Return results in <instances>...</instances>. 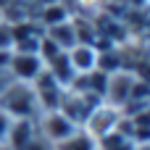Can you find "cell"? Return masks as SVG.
<instances>
[{
  "label": "cell",
  "mask_w": 150,
  "mask_h": 150,
  "mask_svg": "<svg viewBox=\"0 0 150 150\" xmlns=\"http://www.w3.org/2000/svg\"><path fill=\"white\" fill-rule=\"evenodd\" d=\"M0 108L11 119H37L40 116V105H37L32 84L16 82V79H11L0 90Z\"/></svg>",
  "instance_id": "1"
},
{
  "label": "cell",
  "mask_w": 150,
  "mask_h": 150,
  "mask_svg": "<svg viewBox=\"0 0 150 150\" xmlns=\"http://www.w3.org/2000/svg\"><path fill=\"white\" fill-rule=\"evenodd\" d=\"M98 103H100L98 95L82 92V90H74V87H66V90H63V98H61V103H58V111H61L74 127H82V124L87 121L90 111H92Z\"/></svg>",
  "instance_id": "2"
},
{
  "label": "cell",
  "mask_w": 150,
  "mask_h": 150,
  "mask_svg": "<svg viewBox=\"0 0 150 150\" xmlns=\"http://www.w3.org/2000/svg\"><path fill=\"white\" fill-rule=\"evenodd\" d=\"M121 108H116V105H111V103H105V100H100L92 111H90V116H87V121L82 124V129L98 142L100 137H105V134H111V132H116V127H119V121H121Z\"/></svg>",
  "instance_id": "3"
},
{
  "label": "cell",
  "mask_w": 150,
  "mask_h": 150,
  "mask_svg": "<svg viewBox=\"0 0 150 150\" xmlns=\"http://www.w3.org/2000/svg\"><path fill=\"white\" fill-rule=\"evenodd\" d=\"M34 127H37V134L42 140H47L50 145H58L61 140H66L69 134H74L79 127H74L61 111H42L37 119H34Z\"/></svg>",
  "instance_id": "4"
},
{
  "label": "cell",
  "mask_w": 150,
  "mask_h": 150,
  "mask_svg": "<svg viewBox=\"0 0 150 150\" xmlns=\"http://www.w3.org/2000/svg\"><path fill=\"white\" fill-rule=\"evenodd\" d=\"M134 82H137V74H134V71H127V69L108 74V76H105L103 100L111 103V105H116V108H121V105L132 98V87H134Z\"/></svg>",
  "instance_id": "5"
},
{
  "label": "cell",
  "mask_w": 150,
  "mask_h": 150,
  "mask_svg": "<svg viewBox=\"0 0 150 150\" xmlns=\"http://www.w3.org/2000/svg\"><path fill=\"white\" fill-rule=\"evenodd\" d=\"M32 90H34V98H37V105H40V113H42V111H58V103H61L66 87H61L53 79V74L47 69H42L37 74V79L32 82Z\"/></svg>",
  "instance_id": "6"
},
{
  "label": "cell",
  "mask_w": 150,
  "mask_h": 150,
  "mask_svg": "<svg viewBox=\"0 0 150 150\" xmlns=\"http://www.w3.org/2000/svg\"><path fill=\"white\" fill-rule=\"evenodd\" d=\"M42 69H45V63L40 61L37 53H16V50L11 53V61H8V76L11 79L32 84Z\"/></svg>",
  "instance_id": "7"
},
{
  "label": "cell",
  "mask_w": 150,
  "mask_h": 150,
  "mask_svg": "<svg viewBox=\"0 0 150 150\" xmlns=\"http://www.w3.org/2000/svg\"><path fill=\"white\" fill-rule=\"evenodd\" d=\"M69 61H71V69L76 74H90L98 69V47L90 45V42H76L74 47L66 50Z\"/></svg>",
  "instance_id": "8"
},
{
  "label": "cell",
  "mask_w": 150,
  "mask_h": 150,
  "mask_svg": "<svg viewBox=\"0 0 150 150\" xmlns=\"http://www.w3.org/2000/svg\"><path fill=\"white\" fill-rule=\"evenodd\" d=\"M34 134H37L34 119H13L11 121V129H8V137H5V145L11 150H21Z\"/></svg>",
  "instance_id": "9"
},
{
  "label": "cell",
  "mask_w": 150,
  "mask_h": 150,
  "mask_svg": "<svg viewBox=\"0 0 150 150\" xmlns=\"http://www.w3.org/2000/svg\"><path fill=\"white\" fill-rule=\"evenodd\" d=\"M45 34H47V37H50L61 50H69V47H74V45H76V29H74L71 16H69L66 21L55 24V26H47V29H45Z\"/></svg>",
  "instance_id": "10"
},
{
  "label": "cell",
  "mask_w": 150,
  "mask_h": 150,
  "mask_svg": "<svg viewBox=\"0 0 150 150\" xmlns=\"http://www.w3.org/2000/svg\"><path fill=\"white\" fill-rule=\"evenodd\" d=\"M45 69L53 74V79H55L61 87H69V84L74 82V76H76V71L71 69V61H69L66 50H63V53H58L50 63H45Z\"/></svg>",
  "instance_id": "11"
},
{
  "label": "cell",
  "mask_w": 150,
  "mask_h": 150,
  "mask_svg": "<svg viewBox=\"0 0 150 150\" xmlns=\"http://www.w3.org/2000/svg\"><path fill=\"white\" fill-rule=\"evenodd\" d=\"M53 150H95V140L79 127L74 134H69L66 140H61L58 145H53Z\"/></svg>",
  "instance_id": "12"
},
{
  "label": "cell",
  "mask_w": 150,
  "mask_h": 150,
  "mask_svg": "<svg viewBox=\"0 0 150 150\" xmlns=\"http://www.w3.org/2000/svg\"><path fill=\"white\" fill-rule=\"evenodd\" d=\"M134 148H137V142L121 132H111L95 142V150H134Z\"/></svg>",
  "instance_id": "13"
},
{
  "label": "cell",
  "mask_w": 150,
  "mask_h": 150,
  "mask_svg": "<svg viewBox=\"0 0 150 150\" xmlns=\"http://www.w3.org/2000/svg\"><path fill=\"white\" fill-rule=\"evenodd\" d=\"M58 53H63V50H61L47 34H42V37H40V45H37V55H40V61H42V63H50Z\"/></svg>",
  "instance_id": "14"
},
{
  "label": "cell",
  "mask_w": 150,
  "mask_h": 150,
  "mask_svg": "<svg viewBox=\"0 0 150 150\" xmlns=\"http://www.w3.org/2000/svg\"><path fill=\"white\" fill-rule=\"evenodd\" d=\"M0 50H13V26L5 18H0Z\"/></svg>",
  "instance_id": "15"
},
{
  "label": "cell",
  "mask_w": 150,
  "mask_h": 150,
  "mask_svg": "<svg viewBox=\"0 0 150 150\" xmlns=\"http://www.w3.org/2000/svg\"><path fill=\"white\" fill-rule=\"evenodd\" d=\"M21 150H53V145H50L47 140H42L40 134H34V137H32V140H29Z\"/></svg>",
  "instance_id": "16"
},
{
  "label": "cell",
  "mask_w": 150,
  "mask_h": 150,
  "mask_svg": "<svg viewBox=\"0 0 150 150\" xmlns=\"http://www.w3.org/2000/svg\"><path fill=\"white\" fill-rule=\"evenodd\" d=\"M11 121H13V119H11V116H8V113L0 108V142H5V137H8V129H11Z\"/></svg>",
  "instance_id": "17"
},
{
  "label": "cell",
  "mask_w": 150,
  "mask_h": 150,
  "mask_svg": "<svg viewBox=\"0 0 150 150\" xmlns=\"http://www.w3.org/2000/svg\"><path fill=\"white\" fill-rule=\"evenodd\" d=\"M13 50H0V71H8V61H11Z\"/></svg>",
  "instance_id": "18"
},
{
  "label": "cell",
  "mask_w": 150,
  "mask_h": 150,
  "mask_svg": "<svg viewBox=\"0 0 150 150\" xmlns=\"http://www.w3.org/2000/svg\"><path fill=\"white\" fill-rule=\"evenodd\" d=\"M134 150H150V142H148V145H137Z\"/></svg>",
  "instance_id": "19"
},
{
  "label": "cell",
  "mask_w": 150,
  "mask_h": 150,
  "mask_svg": "<svg viewBox=\"0 0 150 150\" xmlns=\"http://www.w3.org/2000/svg\"><path fill=\"white\" fill-rule=\"evenodd\" d=\"M0 150H11V148H8V145H5V142H0Z\"/></svg>",
  "instance_id": "20"
},
{
  "label": "cell",
  "mask_w": 150,
  "mask_h": 150,
  "mask_svg": "<svg viewBox=\"0 0 150 150\" xmlns=\"http://www.w3.org/2000/svg\"><path fill=\"white\" fill-rule=\"evenodd\" d=\"M0 18H3V16H0Z\"/></svg>",
  "instance_id": "21"
}]
</instances>
